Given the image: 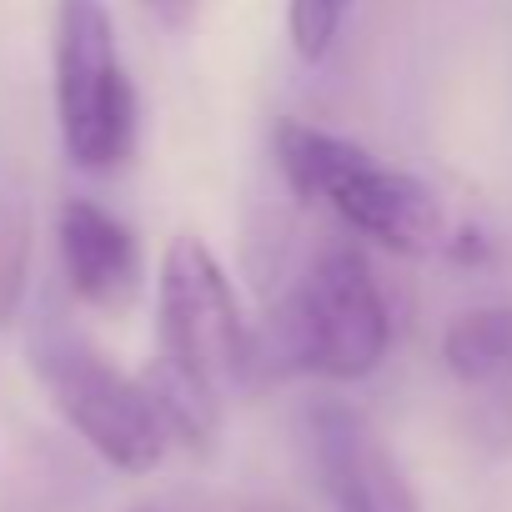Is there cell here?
I'll use <instances>...</instances> for the list:
<instances>
[{
    "label": "cell",
    "mask_w": 512,
    "mask_h": 512,
    "mask_svg": "<svg viewBox=\"0 0 512 512\" xmlns=\"http://www.w3.org/2000/svg\"><path fill=\"white\" fill-rule=\"evenodd\" d=\"M272 151H277L287 186L302 201L332 206L357 236H367L387 251H402V256H422V251L442 246V236H447L442 201L412 171L387 166L367 146L332 136L322 126H307L297 116L277 121Z\"/></svg>",
    "instance_id": "2"
},
{
    "label": "cell",
    "mask_w": 512,
    "mask_h": 512,
    "mask_svg": "<svg viewBox=\"0 0 512 512\" xmlns=\"http://www.w3.org/2000/svg\"><path fill=\"white\" fill-rule=\"evenodd\" d=\"M56 246L66 287L86 307H126L141 287V246L131 226L91 196H71L56 216Z\"/></svg>",
    "instance_id": "7"
},
{
    "label": "cell",
    "mask_w": 512,
    "mask_h": 512,
    "mask_svg": "<svg viewBox=\"0 0 512 512\" xmlns=\"http://www.w3.org/2000/svg\"><path fill=\"white\" fill-rule=\"evenodd\" d=\"M392 347V307L357 246H327L292 282V292L251 327L246 377H332L357 382L382 367Z\"/></svg>",
    "instance_id": "1"
},
{
    "label": "cell",
    "mask_w": 512,
    "mask_h": 512,
    "mask_svg": "<svg viewBox=\"0 0 512 512\" xmlns=\"http://www.w3.org/2000/svg\"><path fill=\"white\" fill-rule=\"evenodd\" d=\"M302 427L332 512H422L407 472L357 407L317 402Z\"/></svg>",
    "instance_id": "6"
},
{
    "label": "cell",
    "mask_w": 512,
    "mask_h": 512,
    "mask_svg": "<svg viewBox=\"0 0 512 512\" xmlns=\"http://www.w3.org/2000/svg\"><path fill=\"white\" fill-rule=\"evenodd\" d=\"M31 196L11 166H0V327L21 317L31 287Z\"/></svg>",
    "instance_id": "9"
},
{
    "label": "cell",
    "mask_w": 512,
    "mask_h": 512,
    "mask_svg": "<svg viewBox=\"0 0 512 512\" xmlns=\"http://www.w3.org/2000/svg\"><path fill=\"white\" fill-rule=\"evenodd\" d=\"M357 0H287V36H292V51L317 66L327 61V51L337 46L347 16H352Z\"/></svg>",
    "instance_id": "10"
},
{
    "label": "cell",
    "mask_w": 512,
    "mask_h": 512,
    "mask_svg": "<svg viewBox=\"0 0 512 512\" xmlns=\"http://www.w3.org/2000/svg\"><path fill=\"white\" fill-rule=\"evenodd\" d=\"M56 126L71 166L106 176L136 151V86L106 0H56Z\"/></svg>",
    "instance_id": "4"
},
{
    "label": "cell",
    "mask_w": 512,
    "mask_h": 512,
    "mask_svg": "<svg viewBox=\"0 0 512 512\" xmlns=\"http://www.w3.org/2000/svg\"><path fill=\"white\" fill-rule=\"evenodd\" d=\"M442 362L467 387H497L512 382V307H472L457 312L442 332Z\"/></svg>",
    "instance_id": "8"
},
{
    "label": "cell",
    "mask_w": 512,
    "mask_h": 512,
    "mask_svg": "<svg viewBox=\"0 0 512 512\" xmlns=\"http://www.w3.org/2000/svg\"><path fill=\"white\" fill-rule=\"evenodd\" d=\"M156 317H161V362L201 382L211 397L246 387V347L251 327L236 307L226 267L201 236H176L161 256L156 282Z\"/></svg>",
    "instance_id": "5"
},
{
    "label": "cell",
    "mask_w": 512,
    "mask_h": 512,
    "mask_svg": "<svg viewBox=\"0 0 512 512\" xmlns=\"http://www.w3.org/2000/svg\"><path fill=\"white\" fill-rule=\"evenodd\" d=\"M141 6H146L161 26H171V31H181V26L196 16V0H141Z\"/></svg>",
    "instance_id": "11"
},
{
    "label": "cell",
    "mask_w": 512,
    "mask_h": 512,
    "mask_svg": "<svg viewBox=\"0 0 512 512\" xmlns=\"http://www.w3.org/2000/svg\"><path fill=\"white\" fill-rule=\"evenodd\" d=\"M26 352H31V372L41 377L51 407L101 462H111L116 472L161 467L171 437L141 377L116 372V362H106V352H96L56 312L36 317Z\"/></svg>",
    "instance_id": "3"
}]
</instances>
